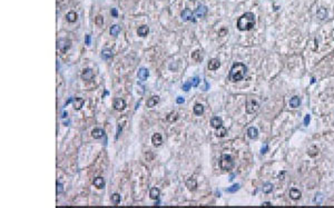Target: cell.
I'll use <instances>...</instances> for the list:
<instances>
[{
  "mask_svg": "<svg viewBox=\"0 0 334 208\" xmlns=\"http://www.w3.org/2000/svg\"><path fill=\"white\" fill-rule=\"evenodd\" d=\"M307 155L310 156V157H315V156H317L319 155V148L316 147V146H311V147L309 148V150H307Z\"/></svg>",
  "mask_w": 334,
  "mask_h": 208,
  "instance_id": "603a6c76",
  "label": "cell"
},
{
  "mask_svg": "<svg viewBox=\"0 0 334 208\" xmlns=\"http://www.w3.org/2000/svg\"><path fill=\"white\" fill-rule=\"evenodd\" d=\"M159 194H160L159 189H158V188H155V187H154V188H151V191H149V196H151V199H158Z\"/></svg>",
  "mask_w": 334,
  "mask_h": 208,
  "instance_id": "484cf974",
  "label": "cell"
},
{
  "mask_svg": "<svg viewBox=\"0 0 334 208\" xmlns=\"http://www.w3.org/2000/svg\"><path fill=\"white\" fill-rule=\"evenodd\" d=\"M260 109V104L254 98H247L246 100V111L248 114H255Z\"/></svg>",
  "mask_w": 334,
  "mask_h": 208,
  "instance_id": "277c9868",
  "label": "cell"
},
{
  "mask_svg": "<svg viewBox=\"0 0 334 208\" xmlns=\"http://www.w3.org/2000/svg\"><path fill=\"white\" fill-rule=\"evenodd\" d=\"M184 101H185V100H184L183 97H177V99H176V102H177V104H183Z\"/></svg>",
  "mask_w": 334,
  "mask_h": 208,
  "instance_id": "b9f144b4",
  "label": "cell"
},
{
  "mask_svg": "<svg viewBox=\"0 0 334 208\" xmlns=\"http://www.w3.org/2000/svg\"><path fill=\"white\" fill-rule=\"evenodd\" d=\"M192 59H194L195 61H201L202 60V56H201V52L199 51H195L194 54L192 55Z\"/></svg>",
  "mask_w": 334,
  "mask_h": 208,
  "instance_id": "d6a6232c",
  "label": "cell"
},
{
  "mask_svg": "<svg viewBox=\"0 0 334 208\" xmlns=\"http://www.w3.org/2000/svg\"><path fill=\"white\" fill-rule=\"evenodd\" d=\"M247 136L250 137L251 139H256L257 136H258V130L255 127H250L247 129Z\"/></svg>",
  "mask_w": 334,
  "mask_h": 208,
  "instance_id": "d6986e66",
  "label": "cell"
},
{
  "mask_svg": "<svg viewBox=\"0 0 334 208\" xmlns=\"http://www.w3.org/2000/svg\"><path fill=\"white\" fill-rule=\"evenodd\" d=\"M262 205H263V206H265V207H266V206H272V204L269 203V201H266V203H263Z\"/></svg>",
  "mask_w": 334,
  "mask_h": 208,
  "instance_id": "bcb514c9",
  "label": "cell"
},
{
  "mask_svg": "<svg viewBox=\"0 0 334 208\" xmlns=\"http://www.w3.org/2000/svg\"><path fill=\"white\" fill-rule=\"evenodd\" d=\"M104 135H105V131H104L103 129H100V128H95V129L92 131V136L95 139L101 138V137H103Z\"/></svg>",
  "mask_w": 334,
  "mask_h": 208,
  "instance_id": "ffe728a7",
  "label": "cell"
},
{
  "mask_svg": "<svg viewBox=\"0 0 334 208\" xmlns=\"http://www.w3.org/2000/svg\"><path fill=\"white\" fill-rule=\"evenodd\" d=\"M95 22H96V25L98 26V27H101V26H103V23H104L103 17H101V16H97L96 18H95Z\"/></svg>",
  "mask_w": 334,
  "mask_h": 208,
  "instance_id": "e575fe53",
  "label": "cell"
},
{
  "mask_svg": "<svg viewBox=\"0 0 334 208\" xmlns=\"http://www.w3.org/2000/svg\"><path fill=\"white\" fill-rule=\"evenodd\" d=\"M211 125L215 129H220V127H223V120L220 117H213L211 119Z\"/></svg>",
  "mask_w": 334,
  "mask_h": 208,
  "instance_id": "9c48e42d",
  "label": "cell"
},
{
  "mask_svg": "<svg viewBox=\"0 0 334 208\" xmlns=\"http://www.w3.org/2000/svg\"><path fill=\"white\" fill-rule=\"evenodd\" d=\"M138 79L139 80H143V81H145L147 78H148V76H149V71L146 69V68H140V69L138 70Z\"/></svg>",
  "mask_w": 334,
  "mask_h": 208,
  "instance_id": "8fae6325",
  "label": "cell"
},
{
  "mask_svg": "<svg viewBox=\"0 0 334 208\" xmlns=\"http://www.w3.org/2000/svg\"><path fill=\"white\" fill-rule=\"evenodd\" d=\"M300 104H301V100H300V98H298V96H294V97L291 98V100H290V106L292 107V108H298V107L300 106Z\"/></svg>",
  "mask_w": 334,
  "mask_h": 208,
  "instance_id": "cb8c5ba5",
  "label": "cell"
},
{
  "mask_svg": "<svg viewBox=\"0 0 334 208\" xmlns=\"http://www.w3.org/2000/svg\"><path fill=\"white\" fill-rule=\"evenodd\" d=\"M66 18H67V20H68L69 22H75V21L77 20L78 16L75 11H69L68 14H67V16H66Z\"/></svg>",
  "mask_w": 334,
  "mask_h": 208,
  "instance_id": "d4e9b609",
  "label": "cell"
},
{
  "mask_svg": "<svg viewBox=\"0 0 334 208\" xmlns=\"http://www.w3.org/2000/svg\"><path fill=\"white\" fill-rule=\"evenodd\" d=\"M158 101H159V97L158 96H151L148 100H147V107L148 108H153V107H155L157 104H158Z\"/></svg>",
  "mask_w": 334,
  "mask_h": 208,
  "instance_id": "ac0fdd59",
  "label": "cell"
},
{
  "mask_svg": "<svg viewBox=\"0 0 334 208\" xmlns=\"http://www.w3.org/2000/svg\"><path fill=\"white\" fill-rule=\"evenodd\" d=\"M301 196H302V193L298 189H296V188H292V189L290 190V197L293 199V200H298V199L301 198Z\"/></svg>",
  "mask_w": 334,
  "mask_h": 208,
  "instance_id": "e0dca14e",
  "label": "cell"
},
{
  "mask_svg": "<svg viewBox=\"0 0 334 208\" xmlns=\"http://www.w3.org/2000/svg\"><path fill=\"white\" fill-rule=\"evenodd\" d=\"M206 14H207V7H205V6H198V8H197L196 10H195V12H194V14H195V18H204L206 16Z\"/></svg>",
  "mask_w": 334,
  "mask_h": 208,
  "instance_id": "ba28073f",
  "label": "cell"
},
{
  "mask_svg": "<svg viewBox=\"0 0 334 208\" xmlns=\"http://www.w3.org/2000/svg\"><path fill=\"white\" fill-rule=\"evenodd\" d=\"M177 119H178V115H177L176 112H170V115L167 116V120L170 121V122L177 120Z\"/></svg>",
  "mask_w": 334,
  "mask_h": 208,
  "instance_id": "1f68e13d",
  "label": "cell"
},
{
  "mask_svg": "<svg viewBox=\"0 0 334 208\" xmlns=\"http://www.w3.org/2000/svg\"><path fill=\"white\" fill-rule=\"evenodd\" d=\"M111 203L114 205H118L120 203V195L118 194H114L111 195Z\"/></svg>",
  "mask_w": 334,
  "mask_h": 208,
  "instance_id": "4dcf8cb0",
  "label": "cell"
},
{
  "mask_svg": "<svg viewBox=\"0 0 334 208\" xmlns=\"http://www.w3.org/2000/svg\"><path fill=\"white\" fill-rule=\"evenodd\" d=\"M113 107H114L115 110L122 111L126 108V102L122 98H115L114 102H113Z\"/></svg>",
  "mask_w": 334,
  "mask_h": 208,
  "instance_id": "52a82bcc",
  "label": "cell"
},
{
  "mask_svg": "<svg viewBox=\"0 0 334 208\" xmlns=\"http://www.w3.org/2000/svg\"><path fill=\"white\" fill-rule=\"evenodd\" d=\"M267 150H269V145H267V143H264V146H263V147H262V149H261V153L262 154H266V153H267Z\"/></svg>",
  "mask_w": 334,
  "mask_h": 208,
  "instance_id": "ab89813d",
  "label": "cell"
},
{
  "mask_svg": "<svg viewBox=\"0 0 334 208\" xmlns=\"http://www.w3.org/2000/svg\"><path fill=\"white\" fill-rule=\"evenodd\" d=\"M70 46H71V42H70L69 39H66V38H61V39H59L57 41V48L63 51V52L68 50Z\"/></svg>",
  "mask_w": 334,
  "mask_h": 208,
  "instance_id": "5b68a950",
  "label": "cell"
},
{
  "mask_svg": "<svg viewBox=\"0 0 334 208\" xmlns=\"http://www.w3.org/2000/svg\"><path fill=\"white\" fill-rule=\"evenodd\" d=\"M182 18H183L184 21H195L196 19H195V14H194V12H193L192 10L189 9H185L182 11Z\"/></svg>",
  "mask_w": 334,
  "mask_h": 208,
  "instance_id": "8992f818",
  "label": "cell"
},
{
  "mask_svg": "<svg viewBox=\"0 0 334 208\" xmlns=\"http://www.w3.org/2000/svg\"><path fill=\"white\" fill-rule=\"evenodd\" d=\"M199 81H201V80H199V78H198V77H194V78L192 79L191 83H192L193 87H197V86L199 85Z\"/></svg>",
  "mask_w": 334,
  "mask_h": 208,
  "instance_id": "8d00e7d4",
  "label": "cell"
},
{
  "mask_svg": "<svg viewBox=\"0 0 334 208\" xmlns=\"http://www.w3.org/2000/svg\"><path fill=\"white\" fill-rule=\"evenodd\" d=\"M317 17L320 19H325L326 17H327V11H326V9H324V8H321L319 11H317Z\"/></svg>",
  "mask_w": 334,
  "mask_h": 208,
  "instance_id": "f546056e",
  "label": "cell"
},
{
  "mask_svg": "<svg viewBox=\"0 0 334 208\" xmlns=\"http://www.w3.org/2000/svg\"><path fill=\"white\" fill-rule=\"evenodd\" d=\"M111 14H113L114 17H117V16H118V14H117V10H116V9H111Z\"/></svg>",
  "mask_w": 334,
  "mask_h": 208,
  "instance_id": "ee69618b",
  "label": "cell"
},
{
  "mask_svg": "<svg viewBox=\"0 0 334 208\" xmlns=\"http://www.w3.org/2000/svg\"><path fill=\"white\" fill-rule=\"evenodd\" d=\"M86 43H87V45H90V36H89V35L86 36Z\"/></svg>",
  "mask_w": 334,
  "mask_h": 208,
  "instance_id": "f6af8a7d",
  "label": "cell"
},
{
  "mask_svg": "<svg viewBox=\"0 0 334 208\" xmlns=\"http://www.w3.org/2000/svg\"><path fill=\"white\" fill-rule=\"evenodd\" d=\"M111 57H113V51L111 50H108V49L103 50V52H101V58H103V59L108 60V59H110Z\"/></svg>",
  "mask_w": 334,
  "mask_h": 208,
  "instance_id": "4316f807",
  "label": "cell"
},
{
  "mask_svg": "<svg viewBox=\"0 0 334 208\" xmlns=\"http://www.w3.org/2000/svg\"><path fill=\"white\" fill-rule=\"evenodd\" d=\"M262 190H263V193H265V194H269V193H271V191L273 190V185H272L271 183H266V184H264V185H263V187H262Z\"/></svg>",
  "mask_w": 334,
  "mask_h": 208,
  "instance_id": "f1b7e54d",
  "label": "cell"
},
{
  "mask_svg": "<svg viewBox=\"0 0 334 208\" xmlns=\"http://www.w3.org/2000/svg\"><path fill=\"white\" fill-rule=\"evenodd\" d=\"M67 116H68V114H67V112H64V115H63V118H66Z\"/></svg>",
  "mask_w": 334,
  "mask_h": 208,
  "instance_id": "7dc6e473",
  "label": "cell"
},
{
  "mask_svg": "<svg viewBox=\"0 0 334 208\" xmlns=\"http://www.w3.org/2000/svg\"><path fill=\"white\" fill-rule=\"evenodd\" d=\"M186 187H187L189 190L194 191V190L197 188L196 179H195V178H189V179H187V180H186Z\"/></svg>",
  "mask_w": 334,
  "mask_h": 208,
  "instance_id": "9a60e30c",
  "label": "cell"
},
{
  "mask_svg": "<svg viewBox=\"0 0 334 208\" xmlns=\"http://www.w3.org/2000/svg\"><path fill=\"white\" fill-rule=\"evenodd\" d=\"M151 143H153V145H154V146H156V147L160 146V145L163 143V138H162V135H160V134H154V135H153V137H151Z\"/></svg>",
  "mask_w": 334,
  "mask_h": 208,
  "instance_id": "4fadbf2b",
  "label": "cell"
},
{
  "mask_svg": "<svg viewBox=\"0 0 334 208\" xmlns=\"http://www.w3.org/2000/svg\"><path fill=\"white\" fill-rule=\"evenodd\" d=\"M247 71V67L242 62H235L229 71V80L231 81H239L244 78Z\"/></svg>",
  "mask_w": 334,
  "mask_h": 208,
  "instance_id": "7a4b0ae2",
  "label": "cell"
},
{
  "mask_svg": "<svg viewBox=\"0 0 334 208\" xmlns=\"http://www.w3.org/2000/svg\"><path fill=\"white\" fill-rule=\"evenodd\" d=\"M255 26V16L253 12H245L237 20V28L241 31L251 30Z\"/></svg>",
  "mask_w": 334,
  "mask_h": 208,
  "instance_id": "6da1fadb",
  "label": "cell"
},
{
  "mask_svg": "<svg viewBox=\"0 0 334 208\" xmlns=\"http://www.w3.org/2000/svg\"><path fill=\"white\" fill-rule=\"evenodd\" d=\"M63 190H64V186H63V184L57 183V193H63Z\"/></svg>",
  "mask_w": 334,
  "mask_h": 208,
  "instance_id": "60d3db41",
  "label": "cell"
},
{
  "mask_svg": "<svg viewBox=\"0 0 334 208\" xmlns=\"http://www.w3.org/2000/svg\"><path fill=\"white\" fill-rule=\"evenodd\" d=\"M220 166L223 170H232L235 166V162H234L233 157L231 155H227V154H223L220 156Z\"/></svg>",
  "mask_w": 334,
  "mask_h": 208,
  "instance_id": "3957f363",
  "label": "cell"
},
{
  "mask_svg": "<svg viewBox=\"0 0 334 208\" xmlns=\"http://www.w3.org/2000/svg\"><path fill=\"white\" fill-rule=\"evenodd\" d=\"M220 67V61L216 58H213L208 62V69L210 70H216Z\"/></svg>",
  "mask_w": 334,
  "mask_h": 208,
  "instance_id": "7c38bea8",
  "label": "cell"
},
{
  "mask_svg": "<svg viewBox=\"0 0 334 208\" xmlns=\"http://www.w3.org/2000/svg\"><path fill=\"white\" fill-rule=\"evenodd\" d=\"M220 131H218V130L216 131V136H218V137H224L225 135H226V129H225L224 127H220Z\"/></svg>",
  "mask_w": 334,
  "mask_h": 208,
  "instance_id": "d590c367",
  "label": "cell"
},
{
  "mask_svg": "<svg viewBox=\"0 0 334 208\" xmlns=\"http://www.w3.org/2000/svg\"><path fill=\"white\" fill-rule=\"evenodd\" d=\"M191 87H192V83H191V81L189 83H186L183 85V90L184 91H188L189 89H191Z\"/></svg>",
  "mask_w": 334,
  "mask_h": 208,
  "instance_id": "74e56055",
  "label": "cell"
},
{
  "mask_svg": "<svg viewBox=\"0 0 334 208\" xmlns=\"http://www.w3.org/2000/svg\"><path fill=\"white\" fill-rule=\"evenodd\" d=\"M73 108L76 109V110H79V109H81V107L84 106V104H85V100L82 99V98H73Z\"/></svg>",
  "mask_w": 334,
  "mask_h": 208,
  "instance_id": "2e32d148",
  "label": "cell"
},
{
  "mask_svg": "<svg viewBox=\"0 0 334 208\" xmlns=\"http://www.w3.org/2000/svg\"><path fill=\"white\" fill-rule=\"evenodd\" d=\"M119 31H120V27H119L118 25H114V26H111V28H110V35L114 36V37L118 36Z\"/></svg>",
  "mask_w": 334,
  "mask_h": 208,
  "instance_id": "83f0119b",
  "label": "cell"
},
{
  "mask_svg": "<svg viewBox=\"0 0 334 208\" xmlns=\"http://www.w3.org/2000/svg\"><path fill=\"white\" fill-rule=\"evenodd\" d=\"M92 184H94V186H95L96 188H98V189H101V188L105 187V180H104V178H101V177H96V178L92 180Z\"/></svg>",
  "mask_w": 334,
  "mask_h": 208,
  "instance_id": "5bb4252c",
  "label": "cell"
},
{
  "mask_svg": "<svg viewBox=\"0 0 334 208\" xmlns=\"http://www.w3.org/2000/svg\"><path fill=\"white\" fill-rule=\"evenodd\" d=\"M193 111H194V114L196 116H201V115H203V112H204V107H203V105H201V104H196V105L194 106V108H193Z\"/></svg>",
  "mask_w": 334,
  "mask_h": 208,
  "instance_id": "7402d4cb",
  "label": "cell"
},
{
  "mask_svg": "<svg viewBox=\"0 0 334 208\" xmlns=\"http://www.w3.org/2000/svg\"><path fill=\"white\" fill-rule=\"evenodd\" d=\"M310 121H311V116L306 115L305 116V118H304V125L307 126L309 124H310Z\"/></svg>",
  "mask_w": 334,
  "mask_h": 208,
  "instance_id": "f35d334b",
  "label": "cell"
},
{
  "mask_svg": "<svg viewBox=\"0 0 334 208\" xmlns=\"http://www.w3.org/2000/svg\"><path fill=\"white\" fill-rule=\"evenodd\" d=\"M92 77H94V72H92V69H84L81 72V79L82 80H92Z\"/></svg>",
  "mask_w": 334,
  "mask_h": 208,
  "instance_id": "30bf717a",
  "label": "cell"
},
{
  "mask_svg": "<svg viewBox=\"0 0 334 208\" xmlns=\"http://www.w3.org/2000/svg\"><path fill=\"white\" fill-rule=\"evenodd\" d=\"M238 189H239V184H235V185H233L232 187L227 188L226 191H227V193H235V191H237Z\"/></svg>",
  "mask_w": 334,
  "mask_h": 208,
  "instance_id": "836d02e7",
  "label": "cell"
},
{
  "mask_svg": "<svg viewBox=\"0 0 334 208\" xmlns=\"http://www.w3.org/2000/svg\"><path fill=\"white\" fill-rule=\"evenodd\" d=\"M148 33H149L148 26H142V27L138 28V30H137L138 36H140V37H146L147 35H148Z\"/></svg>",
  "mask_w": 334,
  "mask_h": 208,
  "instance_id": "44dd1931",
  "label": "cell"
},
{
  "mask_svg": "<svg viewBox=\"0 0 334 208\" xmlns=\"http://www.w3.org/2000/svg\"><path fill=\"white\" fill-rule=\"evenodd\" d=\"M120 133H122V126L118 125V128H117V135H116V139L118 138V136H119V134H120Z\"/></svg>",
  "mask_w": 334,
  "mask_h": 208,
  "instance_id": "7bdbcfd3",
  "label": "cell"
}]
</instances>
